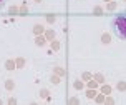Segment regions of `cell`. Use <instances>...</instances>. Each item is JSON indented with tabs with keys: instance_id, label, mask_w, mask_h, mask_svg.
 Here are the masks:
<instances>
[{
	"instance_id": "obj_1",
	"label": "cell",
	"mask_w": 126,
	"mask_h": 105,
	"mask_svg": "<svg viewBox=\"0 0 126 105\" xmlns=\"http://www.w3.org/2000/svg\"><path fill=\"white\" fill-rule=\"evenodd\" d=\"M113 30L118 38L126 40V13H121L118 17H115L113 20Z\"/></svg>"
},
{
	"instance_id": "obj_2",
	"label": "cell",
	"mask_w": 126,
	"mask_h": 105,
	"mask_svg": "<svg viewBox=\"0 0 126 105\" xmlns=\"http://www.w3.org/2000/svg\"><path fill=\"white\" fill-rule=\"evenodd\" d=\"M2 3H3V0H0V7H2Z\"/></svg>"
}]
</instances>
